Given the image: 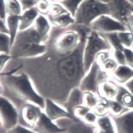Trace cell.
I'll return each mask as SVG.
<instances>
[{
	"mask_svg": "<svg viewBox=\"0 0 133 133\" xmlns=\"http://www.w3.org/2000/svg\"><path fill=\"white\" fill-rule=\"evenodd\" d=\"M86 38L70 54H57L47 48L39 57L20 59V70L30 76L37 91L45 99L49 98L63 106L70 91L79 87L86 74L83 64Z\"/></svg>",
	"mask_w": 133,
	"mask_h": 133,
	"instance_id": "cell-1",
	"label": "cell"
},
{
	"mask_svg": "<svg viewBox=\"0 0 133 133\" xmlns=\"http://www.w3.org/2000/svg\"><path fill=\"white\" fill-rule=\"evenodd\" d=\"M91 30L100 34L120 32L128 30L124 24L111 15L104 14L95 20L90 25Z\"/></svg>",
	"mask_w": 133,
	"mask_h": 133,
	"instance_id": "cell-9",
	"label": "cell"
},
{
	"mask_svg": "<svg viewBox=\"0 0 133 133\" xmlns=\"http://www.w3.org/2000/svg\"><path fill=\"white\" fill-rule=\"evenodd\" d=\"M12 45L8 34L0 32V54H10Z\"/></svg>",
	"mask_w": 133,
	"mask_h": 133,
	"instance_id": "cell-29",
	"label": "cell"
},
{
	"mask_svg": "<svg viewBox=\"0 0 133 133\" xmlns=\"http://www.w3.org/2000/svg\"><path fill=\"white\" fill-rule=\"evenodd\" d=\"M112 119L116 133H133V110Z\"/></svg>",
	"mask_w": 133,
	"mask_h": 133,
	"instance_id": "cell-14",
	"label": "cell"
},
{
	"mask_svg": "<svg viewBox=\"0 0 133 133\" xmlns=\"http://www.w3.org/2000/svg\"><path fill=\"white\" fill-rule=\"evenodd\" d=\"M51 2H57V0H50Z\"/></svg>",
	"mask_w": 133,
	"mask_h": 133,
	"instance_id": "cell-48",
	"label": "cell"
},
{
	"mask_svg": "<svg viewBox=\"0 0 133 133\" xmlns=\"http://www.w3.org/2000/svg\"><path fill=\"white\" fill-rule=\"evenodd\" d=\"M99 117L97 116V114L95 113L93 110H91L89 112H88L84 118L81 120V122H83V123L85 124L88 125V126H91V127H94L95 124H96L97 121L98 120Z\"/></svg>",
	"mask_w": 133,
	"mask_h": 133,
	"instance_id": "cell-36",
	"label": "cell"
},
{
	"mask_svg": "<svg viewBox=\"0 0 133 133\" xmlns=\"http://www.w3.org/2000/svg\"><path fill=\"white\" fill-rule=\"evenodd\" d=\"M94 128L95 133H116L113 119L109 114L99 117Z\"/></svg>",
	"mask_w": 133,
	"mask_h": 133,
	"instance_id": "cell-19",
	"label": "cell"
},
{
	"mask_svg": "<svg viewBox=\"0 0 133 133\" xmlns=\"http://www.w3.org/2000/svg\"><path fill=\"white\" fill-rule=\"evenodd\" d=\"M118 83L110 78L99 85L97 95L100 97L108 100L115 99L118 91Z\"/></svg>",
	"mask_w": 133,
	"mask_h": 133,
	"instance_id": "cell-15",
	"label": "cell"
},
{
	"mask_svg": "<svg viewBox=\"0 0 133 133\" xmlns=\"http://www.w3.org/2000/svg\"><path fill=\"white\" fill-rule=\"evenodd\" d=\"M5 11L7 15L20 16L23 12L19 0H5Z\"/></svg>",
	"mask_w": 133,
	"mask_h": 133,
	"instance_id": "cell-25",
	"label": "cell"
},
{
	"mask_svg": "<svg viewBox=\"0 0 133 133\" xmlns=\"http://www.w3.org/2000/svg\"><path fill=\"white\" fill-rule=\"evenodd\" d=\"M43 112V109L37 104L26 103L19 110V124L33 129Z\"/></svg>",
	"mask_w": 133,
	"mask_h": 133,
	"instance_id": "cell-10",
	"label": "cell"
},
{
	"mask_svg": "<svg viewBox=\"0 0 133 133\" xmlns=\"http://www.w3.org/2000/svg\"><path fill=\"white\" fill-rule=\"evenodd\" d=\"M37 133H61L66 131V128L59 127L57 124L43 112L40 119L32 129Z\"/></svg>",
	"mask_w": 133,
	"mask_h": 133,
	"instance_id": "cell-13",
	"label": "cell"
},
{
	"mask_svg": "<svg viewBox=\"0 0 133 133\" xmlns=\"http://www.w3.org/2000/svg\"><path fill=\"white\" fill-rule=\"evenodd\" d=\"M65 0H57V2H64Z\"/></svg>",
	"mask_w": 133,
	"mask_h": 133,
	"instance_id": "cell-49",
	"label": "cell"
},
{
	"mask_svg": "<svg viewBox=\"0 0 133 133\" xmlns=\"http://www.w3.org/2000/svg\"><path fill=\"white\" fill-rule=\"evenodd\" d=\"M39 15V12H37V10L35 7L23 11L22 14L20 16L19 31L25 30L32 27Z\"/></svg>",
	"mask_w": 133,
	"mask_h": 133,
	"instance_id": "cell-20",
	"label": "cell"
},
{
	"mask_svg": "<svg viewBox=\"0 0 133 133\" xmlns=\"http://www.w3.org/2000/svg\"><path fill=\"white\" fill-rule=\"evenodd\" d=\"M100 101V97L97 94L92 92H83V105L94 109L99 104Z\"/></svg>",
	"mask_w": 133,
	"mask_h": 133,
	"instance_id": "cell-27",
	"label": "cell"
},
{
	"mask_svg": "<svg viewBox=\"0 0 133 133\" xmlns=\"http://www.w3.org/2000/svg\"><path fill=\"white\" fill-rule=\"evenodd\" d=\"M90 30L89 27L76 23L66 29L52 26L46 45L57 54H70L79 47Z\"/></svg>",
	"mask_w": 133,
	"mask_h": 133,
	"instance_id": "cell-3",
	"label": "cell"
},
{
	"mask_svg": "<svg viewBox=\"0 0 133 133\" xmlns=\"http://www.w3.org/2000/svg\"><path fill=\"white\" fill-rule=\"evenodd\" d=\"M125 25L127 26L128 30L133 32V12L128 17Z\"/></svg>",
	"mask_w": 133,
	"mask_h": 133,
	"instance_id": "cell-43",
	"label": "cell"
},
{
	"mask_svg": "<svg viewBox=\"0 0 133 133\" xmlns=\"http://www.w3.org/2000/svg\"><path fill=\"white\" fill-rule=\"evenodd\" d=\"M43 111L47 116L54 122H56L62 118L79 120L74 118V116L68 112L62 105L58 104L49 98H45Z\"/></svg>",
	"mask_w": 133,
	"mask_h": 133,
	"instance_id": "cell-11",
	"label": "cell"
},
{
	"mask_svg": "<svg viewBox=\"0 0 133 133\" xmlns=\"http://www.w3.org/2000/svg\"><path fill=\"white\" fill-rule=\"evenodd\" d=\"M81 105H83V92L79 87H77L70 91L63 107L72 115L73 110Z\"/></svg>",
	"mask_w": 133,
	"mask_h": 133,
	"instance_id": "cell-17",
	"label": "cell"
},
{
	"mask_svg": "<svg viewBox=\"0 0 133 133\" xmlns=\"http://www.w3.org/2000/svg\"><path fill=\"white\" fill-rule=\"evenodd\" d=\"M129 111L115 99L108 100V114L111 118H116Z\"/></svg>",
	"mask_w": 133,
	"mask_h": 133,
	"instance_id": "cell-24",
	"label": "cell"
},
{
	"mask_svg": "<svg viewBox=\"0 0 133 133\" xmlns=\"http://www.w3.org/2000/svg\"><path fill=\"white\" fill-rule=\"evenodd\" d=\"M124 54L125 57L126 65L133 69V50L131 48H124Z\"/></svg>",
	"mask_w": 133,
	"mask_h": 133,
	"instance_id": "cell-39",
	"label": "cell"
},
{
	"mask_svg": "<svg viewBox=\"0 0 133 133\" xmlns=\"http://www.w3.org/2000/svg\"><path fill=\"white\" fill-rule=\"evenodd\" d=\"M0 32L8 34V30L7 28L5 20L2 18H0Z\"/></svg>",
	"mask_w": 133,
	"mask_h": 133,
	"instance_id": "cell-44",
	"label": "cell"
},
{
	"mask_svg": "<svg viewBox=\"0 0 133 133\" xmlns=\"http://www.w3.org/2000/svg\"><path fill=\"white\" fill-rule=\"evenodd\" d=\"M111 46L112 50H123L124 47L122 45L120 39L118 38V32H110V33L101 34Z\"/></svg>",
	"mask_w": 133,
	"mask_h": 133,
	"instance_id": "cell-26",
	"label": "cell"
},
{
	"mask_svg": "<svg viewBox=\"0 0 133 133\" xmlns=\"http://www.w3.org/2000/svg\"><path fill=\"white\" fill-rule=\"evenodd\" d=\"M110 77L118 84L124 85L133 78V69L126 64L118 65L116 69L110 74Z\"/></svg>",
	"mask_w": 133,
	"mask_h": 133,
	"instance_id": "cell-16",
	"label": "cell"
},
{
	"mask_svg": "<svg viewBox=\"0 0 133 133\" xmlns=\"http://www.w3.org/2000/svg\"><path fill=\"white\" fill-rule=\"evenodd\" d=\"M46 44H37L24 41H16L12 46L10 55L13 59H29L39 57L47 51Z\"/></svg>",
	"mask_w": 133,
	"mask_h": 133,
	"instance_id": "cell-7",
	"label": "cell"
},
{
	"mask_svg": "<svg viewBox=\"0 0 133 133\" xmlns=\"http://www.w3.org/2000/svg\"><path fill=\"white\" fill-rule=\"evenodd\" d=\"M115 100L129 110H133V95L124 85H118V91Z\"/></svg>",
	"mask_w": 133,
	"mask_h": 133,
	"instance_id": "cell-22",
	"label": "cell"
},
{
	"mask_svg": "<svg viewBox=\"0 0 133 133\" xmlns=\"http://www.w3.org/2000/svg\"><path fill=\"white\" fill-rule=\"evenodd\" d=\"M47 18L53 27L59 29H66L75 24L74 17L70 12H67L56 17L48 15Z\"/></svg>",
	"mask_w": 133,
	"mask_h": 133,
	"instance_id": "cell-21",
	"label": "cell"
},
{
	"mask_svg": "<svg viewBox=\"0 0 133 133\" xmlns=\"http://www.w3.org/2000/svg\"><path fill=\"white\" fill-rule=\"evenodd\" d=\"M37 0H19L23 11L34 8Z\"/></svg>",
	"mask_w": 133,
	"mask_h": 133,
	"instance_id": "cell-41",
	"label": "cell"
},
{
	"mask_svg": "<svg viewBox=\"0 0 133 133\" xmlns=\"http://www.w3.org/2000/svg\"><path fill=\"white\" fill-rule=\"evenodd\" d=\"M126 1L129 3H130L132 5H133V0H126Z\"/></svg>",
	"mask_w": 133,
	"mask_h": 133,
	"instance_id": "cell-47",
	"label": "cell"
},
{
	"mask_svg": "<svg viewBox=\"0 0 133 133\" xmlns=\"http://www.w3.org/2000/svg\"><path fill=\"white\" fill-rule=\"evenodd\" d=\"M92 110L91 108H88L84 105H81L76 107L72 111V115L77 120H81L84 117V116Z\"/></svg>",
	"mask_w": 133,
	"mask_h": 133,
	"instance_id": "cell-35",
	"label": "cell"
},
{
	"mask_svg": "<svg viewBox=\"0 0 133 133\" xmlns=\"http://www.w3.org/2000/svg\"><path fill=\"white\" fill-rule=\"evenodd\" d=\"M56 122L61 128H66L68 133H95L94 127L88 126L81 120L62 118Z\"/></svg>",
	"mask_w": 133,
	"mask_h": 133,
	"instance_id": "cell-12",
	"label": "cell"
},
{
	"mask_svg": "<svg viewBox=\"0 0 133 133\" xmlns=\"http://www.w3.org/2000/svg\"><path fill=\"white\" fill-rule=\"evenodd\" d=\"M84 1V0H65L61 3H62L66 10L74 17L78 7Z\"/></svg>",
	"mask_w": 133,
	"mask_h": 133,
	"instance_id": "cell-34",
	"label": "cell"
},
{
	"mask_svg": "<svg viewBox=\"0 0 133 133\" xmlns=\"http://www.w3.org/2000/svg\"><path fill=\"white\" fill-rule=\"evenodd\" d=\"M33 27L37 32L43 37L45 44L47 43L50 36L51 30L52 29V26L47 16L39 14L36 19Z\"/></svg>",
	"mask_w": 133,
	"mask_h": 133,
	"instance_id": "cell-18",
	"label": "cell"
},
{
	"mask_svg": "<svg viewBox=\"0 0 133 133\" xmlns=\"http://www.w3.org/2000/svg\"><path fill=\"white\" fill-rule=\"evenodd\" d=\"M0 121L5 132L19 124V110L11 100L0 95Z\"/></svg>",
	"mask_w": 133,
	"mask_h": 133,
	"instance_id": "cell-8",
	"label": "cell"
},
{
	"mask_svg": "<svg viewBox=\"0 0 133 133\" xmlns=\"http://www.w3.org/2000/svg\"><path fill=\"white\" fill-rule=\"evenodd\" d=\"M124 86L129 90L132 95H133V78H132L130 81H129L128 83H127L124 84Z\"/></svg>",
	"mask_w": 133,
	"mask_h": 133,
	"instance_id": "cell-45",
	"label": "cell"
},
{
	"mask_svg": "<svg viewBox=\"0 0 133 133\" xmlns=\"http://www.w3.org/2000/svg\"><path fill=\"white\" fill-rule=\"evenodd\" d=\"M61 133H68V132L66 131V132H61Z\"/></svg>",
	"mask_w": 133,
	"mask_h": 133,
	"instance_id": "cell-51",
	"label": "cell"
},
{
	"mask_svg": "<svg viewBox=\"0 0 133 133\" xmlns=\"http://www.w3.org/2000/svg\"><path fill=\"white\" fill-rule=\"evenodd\" d=\"M93 111L96 114L98 117L104 116L108 115V100L104 98L100 97V101L99 104L94 109Z\"/></svg>",
	"mask_w": 133,
	"mask_h": 133,
	"instance_id": "cell-32",
	"label": "cell"
},
{
	"mask_svg": "<svg viewBox=\"0 0 133 133\" xmlns=\"http://www.w3.org/2000/svg\"><path fill=\"white\" fill-rule=\"evenodd\" d=\"M4 130V129H3V125H2V122L0 121V131H1V130ZM4 131H5V130H4Z\"/></svg>",
	"mask_w": 133,
	"mask_h": 133,
	"instance_id": "cell-46",
	"label": "cell"
},
{
	"mask_svg": "<svg viewBox=\"0 0 133 133\" xmlns=\"http://www.w3.org/2000/svg\"><path fill=\"white\" fill-rule=\"evenodd\" d=\"M104 14L111 15L108 3L99 0H84L75 14V23L89 28L95 20Z\"/></svg>",
	"mask_w": 133,
	"mask_h": 133,
	"instance_id": "cell-4",
	"label": "cell"
},
{
	"mask_svg": "<svg viewBox=\"0 0 133 133\" xmlns=\"http://www.w3.org/2000/svg\"><path fill=\"white\" fill-rule=\"evenodd\" d=\"M22 68L20 64L10 72L0 74V84L3 88L2 95L13 102L17 108H20L26 103L37 104L43 109L45 99L37 91L30 76L24 71L18 72Z\"/></svg>",
	"mask_w": 133,
	"mask_h": 133,
	"instance_id": "cell-2",
	"label": "cell"
},
{
	"mask_svg": "<svg viewBox=\"0 0 133 133\" xmlns=\"http://www.w3.org/2000/svg\"><path fill=\"white\" fill-rule=\"evenodd\" d=\"M7 16L5 11V0H0V18L5 20Z\"/></svg>",
	"mask_w": 133,
	"mask_h": 133,
	"instance_id": "cell-42",
	"label": "cell"
},
{
	"mask_svg": "<svg viewBox=\"0 0 133 133\" xmlns=\"http://www.w3.org/2000/svg\"><path fill=\"white\" fill-rule=\"evenodd\" d=\"M118 38L122 45L126 48H131L133 44V32L129 30H124L118 32Z\"/></svg>",
	"mask_w": 133,
	"mask_h": 133,
	"instance_id": "cell-28",
	"label": "cell"
},
{
	"mask_svg": "<svg viewBox=\"0 0 133 133\" xmlns=\"http://www.w3.org/2000/svg\"><path fill=\"white\" fill-rule=\"evenodd\" d=\"M13 59L10 54H0V74L3 72V69L5 68L8 63Z\"/></svg>",
	"mask_w": 133,
	"mask_h": 133,
	"instance_id": "cell-40",
	"label": "cell"
},
{
	"mask_svg": "<svg viewBox=\"0 0 133 133\" xmlns=\"http://www.w3.org/2000/svg\"><path fill=\"white\" fill-rule=\"evenodd\" d=\"M67 12H69L66 10V8L64 7L62 3L59 2H51L50 10H49V13L48 15L56 17L62 15V14L67 13Z\"/></svg>",
	"mask_w": 133,
	"mask_h": 133,
	"instance_id": "cell-30",
	"label": "cell"
},
{
	"mask_svg": "<svg viewBox=\"0 0 133 133\" xmlns=\"http://www.w3.org/2000/svg\"><path fill=\"white\" fill-rule=\"evenodd\" d=\"M124 50V49H123ZM123 50H112L111 51V56L116 61L119 65H124L125 57Z\"/></svg>",
	"mask_w": 133,
	"mask_h": 133,
	"instance_id": "cell-38",
	"label": "cell"
},
{
	"mask_svg": "<svg viewBox=\"0 0 133 133\" xmlns=\"http://www.w3.org/2000/svg\"><path fill=\"white\" fill-rule=\"evenodd\" d=\"M106 50H112L111 46L99 32L91 30L88 33L83 51V64L85 73L95 62L99 53Z\"/></svg>",
	"mask_w": 133,
	"mask_h": 133,
	"instance_id": "cell-5",
	"label": "cell"
},
{
	"mask_svg": "<svg viewBox=\"0 0 133 133\" xmlns=\"http://www.w3.org/2000/svg\"><path fill=\"white\" fill-rule=\"evenodd\" d=\"M118 65L119 64L117 63L116 61L114 59L112 56H111L110 57L108 58L106 60H105L103 62L99 64V66L101 70H103V71L109 73V74H111L116 69Z\"/></svg>",
	"mask_w": 133,
	"mask_h": 133,
	"instance_id": "cell-33",
	"label": "cell"
},
{
	"mask_svg": "<svg viewBox=\"0 0 133 133\" xmlns=\"http://www.w3.org/2000/svg\"><path fill=\"white\" fill-rule=\"evenodd\" d=\"M131 49L133 50V44H132V47H131Z\"/></svg>",
	"mask_w": 133,
	"mask_h": 133,
	"instance_id": "cell-50",
	"label": "cell"
},
{
	"mask_svg": "<svg viewBox=\"0 0 133 133\" xmlns=\"http://www.w3.org/2000/svg\"><path fill=\"white\" fill-rule=\"evenodd\" d=\"M110 78V74L101 70L99 65L95 62L81 80L79 88L83 92H92L97 94L99 85Z\"/></svg>",
	"mask_w": 133,
	"mask_h": 133,
	"instance_id": "cell-6",
	"label": "cell"
},
{
	"mask_svg": "<svg viewBox=\"0 0 133 133\" xmlns=\"http://www.w3.org/2000/svg\"><path fill=\"white\" fill-rule=\"evenodd\" d=\"M6 133H37L31 128H29L26 127L22 126L18 124L16 127L12 128V129L8 130Z\"/></svg>",
	"mask_w": 133,
	"mask_h": 133,
	"instance_id": "cell-37",
	"label": "cell"
},
{
	"mask_svg": "<svg viewBox=\"0 0 133 133\" xmlns=\"http://www.w3.org/2000/svg\"><path fill=\"white\" fill-rule=\"evenodd\" d=\"M51 2L50 0H37L35 8L39 14L47 16L49 13Z\"/></svg>",
	"mask_w": 133,
	"mask_h": 133,
	"instance_id": "cell-31",
	"label": "cell"
},
{
	"mask_svg": "<svg viewBox=\"0 0 133 133\" xmlns=\"http://www.w3.org/2000/svg\"><path fill=\"white\" fill-rule=\"evenodd\" d=\"M7 28L8 30V35L10 37L11 45H13L15 42L20 29V16H18L7 15L5 18Z\"/></svg>",
	"mask_w": 133,
	"mask_h": 133,
	"instance_id": "cell-23",
	"label": "cell"
}]
</instances>
